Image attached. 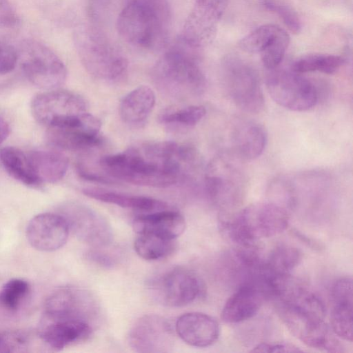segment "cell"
<instances>
[{
  "instance_id": "obj_10",
  "label": "cell",
  "mask_w": 353,
  "mask_h": 353,
  "mask_svg": "<svg viewBox=\"0 0 353 353\" xmlns=\"http://www.w3.org/2000/svg\"><path fill=\"white\" fill-rule=\"evenodd\" d=\"M270 71L266 78V88L278 105L295 112L306 111L316 105L318 91L307 79L292 70Z\"/></svg>"
},
{
  "instance_id": "obj_31",
  "label": "cell",
  "mask_w": 353,
  "mask_h": 353,
  "mask_svg": "<svg viewBox=\"0 0 353 353\" xmlns=\"http://www.w3.org/2000/svg\"><path fill=\"white\" fill-rule=\"evenodd\" d=\"M331 329L338 338L352 342L353 301L332 302Z\"/></svg>"
},
{
  "instance_id": "obj_15",
  "label": "cell",
  "mask_w": 353,
  "mask_h": 353,
  "mask_svg": "<svg viewBox=\"0 0 353 353\" xmlns=\"http://www.w3.org/2000/svg\"><path fill=\"white\" fill-rule=\"evenodd\" d=\"M128 341L137 352L165 353L174 346V335L167 319L155 315H145L138 319L129 331Z\"/></svg>"
},
{
  "instance_id": "obj_24",
  "label": "cell",
  "mask_w": 353,
  "mask_h": 353,
  "mask_svg": "<svg viewBox=\"0 0 353 353\" xmlns=\"http://www.w3.org/2000/svg\"><path fill=\"white\" fill-rule=\"evenodd\" d=\"M28 156L41 183L58 182L63 178L68 170V159L59 151L39 150L30 152Z\"/></svg>"
},
{
  "instance_id": "obj_41",
  "label": "cell",
  "mask_w": 353,
  "mask_h": 353,
  "mask_svg": "<svg viewBox=\"0 0 353 353\" xmlns=\"http://www.w3.org/2000/svg\"><path fill=\"white\" fill-rule=\"evenodd\" d=\"M10 131L8 123L4 119L0 117V144L8 138Z\"/></svg>"
},
{
  "instance_id": "obj_36",
  "label": "cell",
  "mask_w": 353,
  "mask_h": 353,
  "mask_svg": "<svg viewBox=\"0 0 353 353\" xmlns=\"http://www.w3.org/2000/svg\"><path fill=\"white\" fill-rule=\"evenodd\" d=\"M30 344V336L25 331L0 330V352H26Z\"/></svg>"
},
{
  "instance_id": "obj_29",
  "label": "cell",
  "mask_w": 353,
  "mask_h": 353,
  "mask_svg": "<svg viewBox=\"0 0 353 353\" xmlns=\"http://www.w3.org/2000/svg\"><path fill=\"white\" fill-rule=\"evenodd\" d=\"M30 291L29 283L21 279H12L0 289V310L6 314L17 313L26 303Z\"/></svg>"
},
{
  "instance_id": "obj_30",
  "label": "cell",
  "mask_w": 353,
  "mask_h": 353,
  "mask_svg": "<svg viewBox=\"0 0 353 353\" xmlns=\"http://www.w3.org/2000/svg\"><path fill=\"white\" fill-rule=\"evenodd\" d=\"M301 253L299 249L290 245L281 244L276 245L265 258V268L271 272L285 275L299 263Z\"/></svg>"
},
{
  "instance_id": "obj_26",
  "label": "cell",
  "mask_w": 353,
  "mask_h": 353,
  "mask_svg": "<svg viewBox=\"0 0 353 353\" xmlns=\"http://www.w3.org/2000/svg\"><path fill=\"white\" fill-rule=\"evenodd\" d=\"M0 161L6 172L26 185L35 187L41 184L36 176L28 156L14 147H5L0 150Z\"/></svg>"
},
{
  "instance_id": "obj_16",
  "label": "cell",
  "mask_w": 353,
  "mask_h": 353,
  "mask_svg": "<svg viewBox=\"0 0 353 353\" xmlns=\"http://www.w3.org/2000/svg\"><path fill=\"white\" fill-rule=\"evenodd\" d=\"M40 340L50 349L60 351L86 341L92 332L90 323L79 320L54 319L42 316L38 329Z\"/></svg>"
},
{
  "instance_id": "obj_17",
  "label": "cell",
  "mask_w": 353,
  "mask_h": 353,
  "mask_svg": "<svg viewBox=\"0 0 353 353\" xmlns=\"http://www.w3.org/2000/svg\"><path fill=\"white\" fill-rule=\"evenodd\" d=\"M70 229L60 214L42 213L34 216L28 223L27 239L36 250L42 252L55 251L66 243Z\"/></svg>"
},
{
  "instance_id": "obj_27",
  "label": "cell",
  "mask_w": 353,
  "mask_h": 353,
  "mask_svg": "<svg viewBox=\"0 0 353 353\" xmlns=\"http://www.w3.org/2000/svg\"><path fill=\"white\" fill-rule=\"evenodd\" d=\"M345 59L339 55L312 53L297 58L292 64L293 72L303 74L311 72H321L332 74L338 71Z\"/></svg>"
},
{
  "instance_id": "obj_2",
  "label": "cell",
  "mask_w": 353,
  "mask_h": 353,
  "mask_svg": "<svg viewBox=\"0 0 353 353\" xmlns=\"http://www.w3.org/2000/svg\"><path fill=\"white\" fill-rule=\"evenodd\" d=\"M170 21L168 0H126L118 16L117 29L130 45L153 50L165 45Z\"/></svg>"
},
{
  "instance_id": "obj_13",
  "label": "cell",
  "mask_w": 353,
  "mask_h": 353,
  "mask_svg": "<svg viewBox=\"0 0 353 353\" xmlns=\"http://www.w3.org/2000/svg\"><path fill=\"white\" fill-rule=\"evenodd\" d=\"M152 293L162 304L183 307L195 301L202 292V285L193 272L176 268L154 279L151 283Z\"/></svg>"
},
{
  "instance_id": "obj_39",
  "label": "cell",
  "mask_w": 353,
  "mask_h": 353,
  "mask_svg": "<svg viewBox=\"0 0 353 353\" xmlns=\"http://www.w3.org/2000/svg\"><path fill=\"white\" fill-rule=\"evenodd\" d=\"M252 352H302L296 346L290 343H261L251 350Z\"/></svg>"
},
{
  "instance_id": "obj_35",
  "label": "cell",
  "mask_w": 353,
  "mask_h": 353,
  "mask_svg": "<svg viewBox=\"0 0 353 353\" xmlns=\"http://www.w3.org/2000/svg\"><path fill=\"white\" fill-rule=\"evenodd\" d=\"M262 5L269 11L276 14L286 27L298 34L302 28L301 19L296 12L282 0H262Z\"/></svg>"
},
{
  "instance_id": "obj_33",
  "label": "cell",
  "mask_w": 353,
  "mask_h": 353,
  "mask_svg": "<svg viewBox=\"0 0 353 353\" xmlns=\"http://www.w3.org/2000/svg\"><path fill=\"white\" fill-rule=\"evenodd\" d=\"M280 28L272 23L261 26L243 37L239 42V46L245 52L260 54L268 46Z\"/></svg>"
},
{
  "instance_id": "obj_11",
  "label": "cell",
  "mask_w": 353,
  "mask_h": 353,
  "mask_svg": "<svg viewBox=\"0 0 353 353\" xmlns=\"http://www.w3.org/2000/svg\"><path fill=\"white\" fill-rule=\"evenodd\" d=\"M230 0H195L179 37L196 50L212 42Z\"/></svg>"
},
{
  "instance_id": "obj_4",
  "label": "cell",
  "mask_w": 353,
  "mask_h": 353,
  "mask_svg": "<svg viewBox=\"0 0 353 353\" xmlns=\"http://www.w3.org/2000/svg\"><path fill=\"white\" fill-rule=\"evenodd\" d=\"M288 209L271 201L252 203L240 211L221 213V228L232 241L239 245L283 232L289 224Z\"/></svg>"
},
{
  "instance_id": "obj_25",
  "label": "cell",
  "mask_w": 353,
  "mask_h": 353,
  "mask_svg": "<svg viewBox=\"0 0 353 353\" xmlns=\"http://www.w3.org/2000/svg\"><path fill=\"white\" fill-rule=\"evenodd\" d=\"M83 193L95 200L137 210L143 213L153 212L170 208L167 203L148 196L130 195L93 188L83 189Z\"/></svg>"
},
{
  "instance_id": "obj_1",
  "label": "cell",
  "mask_w": 353,
  "mask_h": 353,
  "mask_svg": "<svg viewBox=\"0 0 353 353\" xmlns=\"http://www.w3.org/2000/svg\"><path fill=\"white\" fill-rule=\"evenodd\" d=\"M202 164L194 147L172 141L143 143L99 160L101 168L112 179L155 188L176 184L199 171Z\"/></svg>"
},
{
  "instance_id": "obj_28",
  "label": "cell",
  "mask_w": 353,
  "mask_h": 353,
  "mask_svg": "<svg viewBox=\"0 0 353 353\" xmlns=\"http://www.w3.org/2000/svg\"><path fill=\"white\" fill-rule=\"evenodd\" d=\"M134 243L137 254L143 259L155 261L168 256L174 248V240L152 234H138Z\"/></svg>"
},
{
  "instance_id": "obj_18",
  "label": "cell",
  "mask_w": 353,
  "mask_h": 353,
  "mask_svg": "<svg viewBox=\"0 0 353 353\" xmlns=\"http://www.w3.org/2000/svg\"><path fill=\"white\" fill-rule=\"evenodd\" d=\"M175 330L181 339L189 345L205 347L214 344L220 334L218 322L201 312H188L179 316Z\"/></svg>"
},
{
  "instance_id": "obj_40",
  "label": "cell",
  "mask_w": 353,
  "mask_h": 353,
  "mask_svg": "<svg viewBox=\"0 0 353 353\" xmlns=\"http://www.w3.org/2000/svg\"><path fill=\"white\" fill-rule=\"evenodd\" d=\"M77 174L81 179L86 181H94L103 184H112L117 181L111 177H106L96 173H93L88 170V169L81 162H79L76 165Z\"/></svg>"
},
{
  "instance_id": "obj_22",
  "label": "cell",
  "mask_w": 353,
  "mask_h": 353,
  "mask_svg": "<svg viewBox=\"0 0 353 353\" xmlns=\"http://www.w3.org/2000/svg\"><path fill=\"white\" fill-rule=\"evenodd\" d=\"M268 140L266 131L261 124L243 121L232 133L234 154L240 159L252 160L263 152Z\"/></svg>"
},
{
  "instance_id": "obj_6",
  "label": "cell",
  "mask_w": 353,
  "mask_h": 353,
  "mask_svg": "<svg viewBox=\"0 0 353 353\" xmlns=\"http://www.w3.org/2000/svg\"><path fill=\"white\" fill-rule=\"evenodd\" d=\"M234 153L216 155L207 165L204 186L210 200L221 213H230L239 206L245 193L247 179Z\"/></svg>"
},
{
  "instance_id": "obj_9",
  "label": "cell",
  "mask_w": 353,
  "mask_h": 353,
  "mask_svg": "<svg viewBox=\"0 0 353 353\" xmlns=\"http://www.w3.org/2000/svg\"><path fill=\"white\" fill-rule=\"evenodd\" d=\"M35 120L48 128H64L76 123L88 112V103L74 92L51 90L37 94L31 103Z\"/></svg>"
},
{
  "instance_id": "obj_14",
  "label": "cell",
  "mask_w": 353,
  "mask_h": 353,
  "mask_svg": "<svg viewBox=\"0 0 353 353\" xmlns=\"http://www.w3.org/2000/svg\"><path fill=\"white\" fill-rule=\"evenodd\" d=\"M70 230L82 242L93 247H103L112 239V230L108 220L97 211L79 203L63 206L61 214Z\"/></svg>"
},
{
  "instance_id": "obj_20",
  "label": "cell",
  "mask_w": 353,
  "mask_h": 353,
  "mask_svg": "<svg viewBox=\"0 0 353 353\" xmlns=\"http://www.w3.org/2000/svg\"><path fill=\"white\" fill-rule=\"evenodd\" d=\"M132 227L138 234H152L174 240L184 232L185 221L179 212L168 208L139 214Z\"/></svg>"
},
{
  "instance_id": "obj_23",
  "label": "cell",
  "mask_w": 353,
  "mask_h": 353,
  "mask_svg": "<svg viewBox=\"0 0 353 353\" xmlns=\"http://www.w3.org/2000/svg\"><path fill=\"white\" fill-rule=\"evenodd\" d=\"M156 97L149 86L140 85L128 93L120 103V114L127 124L140 125L149 117L155 105Z\"/></svg>"
},
{
  "instance_id": "obj_5",
  "label": "cell",
  "mask_w": 353,
  "mask_h": 353,
  "mask_svg": "<svg viewBox=\"0 0 353 353\" xmlns=\"http://www.w3.org/2000/svg\"><path fill=\"white\" fill-rule=\"evenodd\" d=\"M73 39L80 61L92 77L114 81L125 76L128 59L101 32L91 27H81L74 33Z\"/></svg>"
},
{
  "instance_id": "obj_8",
  "label": "cell",
  "mask_w": 353,
  "mask_h": 353,
  "mask_svg": "<svg viewBox=\"0 0 353 353\" xmlns=\"http://www.w3.org/2000/svg\"><path fill=\"white\" fill-rule=\"evenodd\" d=\"M17 53L21 70L33 85L54 90L64 83L67 77L65 65L44 44L34 40L24 41Z\"/></svg>"
},
{
  "instance_id": "obj_38",
  "label": "cell",
  "mask_w": 353,
  "mask_h": 353,
  "mask_svg": "<svg viewBox=\"0 0 353 353\" xmlns=\"http://www.w3.org/2000/svg\"><path fill=\"white\" fill-rule=\"evenodd\" d=\"M18 16L9 0H0V27H12L18 23Z\"/></svg>"
},
{
  "instance_id": "obj_3",
  "label": "cell",
  "mask_w": 353,
  "mask_h": 353,
  "mask_svg": "<svg viewBox=\"0 0 353 353\" xmlns=\"http://www.w3.org/2000/svg\"><path fill=\"white\" fill-rule=\"evenodd\" d=\"M198 51L179 38L152 68L156 85L174 97L201 94L206 79L199 64Z\"/></svg>"
},
{
  "instance_id": "obj_12",
  "label": "cell",
  "mask_w": 353,
  "mask_h": 353,
  "mask_svg": "<svg viewBox=\"0 0 353 353\" xmlns=\"http://www.w3.org/2000/svg\"><path fill=\"white\" fill-rule=\"evenodd\" d=\"M99 312V303L89 291L77 287H62L49 295L44 305L43 316L90 323Z\"/></svg>"
},
{
  "instance_id": "obj_19",
  "label": "cell",
  "mask_w": 353,
  "mask_h": 353,
  "mask_svg": "<svg viewBox=\"0 0 353 353\" xmlns=\"http://www.w3.org/2000/svg\"><path fill=\"white\" fill-rule=\"evenodd\" d=\"M265 299L263 293L257 287L242 282L225 303L221 319L228 323L250 319L257 314Z\"/></svg>"
},
{
  "instance_id": "obj_34",
  "label": "cell",
  "mask_w": 353,
  "mask_h": 353,
  "mask_svg": "<svg viewBox=\"0 0 353 353\" xmlns=\"http://www.w3.org/2000/svg\"><path fill=\"white\" fill-rule=\"evenodd\" d=\"M290 41L288 32L280 28L268 46L260 53L265 68L271 70L280 65L285 57Z\"/></svg>"
},
{
  "instance_id": "obj_7",
  "label": "cell",
  "mask_w": 353,
  "mask_h": 353,
  "mask_svg": "<svg viewBox=\"0 0 353 353\" xmlns=\"http://www.w3.org/2000/svg\"><path fill=\"white\" fill-rule=\"evenodd\" d=\"M221 77L225 89L232 101L242 110L259 113L265 100L256 70L235 55L226 56L221 63Z\"/></svg>"
},
{
  "instance_id": "obj_21",
  "label": "cell",
  "mask_w": 353,
  "mask_h": 353,
  "mask_svg": "<svg viewBox=\"0 0 353 353\" xmlns=\"http://www.w3.org/2000/svg\"><path fill=\"white\" fill-rule=\"evenodd\" d=\"M101 124L77 128H48L47 138L57 148L68 150H83L100 146L103 138L100 135Z\"/></svg>"
},
{
  "instance_id": "obj_32",
  "label": "cell",
  "mask_w": 353,
  "mask_h": 353,
  "mask_svg": "<svg viewBox=\"0 0 353 353\" xmlns=\"http://www.w3.org/2000/svg\"><path fill=\"white\" fill-rule=\"evenodd\" d=\"M202 105H188L183 108H170L159 116L160 123L166 125H181L191 127L197 124L205 115Z\"/></svg>"
},
{
  "instance_id": "obj_37",
  "label": "cell",
  "mask_w": 353,
  "mask_h": 353,
  "mask_svg": "<svg viewBox=\"0 0 353 353\" xmlns=\"http://www.w3.org/2000/svg\"><path fill=\"white\" fill-rule=\"evenodd\" d=\"M18 61V53L10 44L0 40V75L10 72Z\"/></svg>"
}]
</instances>
